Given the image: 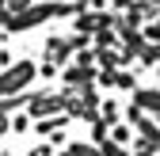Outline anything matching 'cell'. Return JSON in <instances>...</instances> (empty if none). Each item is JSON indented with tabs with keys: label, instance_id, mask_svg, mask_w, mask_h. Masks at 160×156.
Masks as SVG:
<instances>
[{
	"label": "cell",
	"instance_id": "6da1fadb",
	"mask_svg": "<svg viewBox=\"0 0 160 156\" xmlns=\"http://www.w3.org/2000/svg\"><path fill=\"white\" fill-rule=\"evenodd\" d=\"M34 76H38V65H34V61H27V57H19L12 69L0 72V99H8V95H23V91H27V84L34 80Z\"/></svg>",
	"mask_w": 160,
	"mask_h": 156
},
{
	"label": "cell",
	"instance_id": "5bb4252c",
	"mask_svg": "<svg viewBox=\"0 0 160 156\" xmlns=\"http://www.w3.org/2000/svg\"><path fill=\"white\" fill-rule=\"evenodd\" d=\"M57 156H72V152H69V149H57Z\"/></svg>",
	"mask_w": 160,
	"mask_h": 156
},
{
	"label": "cell",
	"instance_id": "52a82bcc",
	"mask_svg": "<svg viewBox=\"0 0 160 156\" xmlns=\"http://www.w3.org/2000/svg\"><path fill=\"white\" fill-rule=\"evenodd\" d=\"M99 122H103V126H118V122H122V107H118L114 99H103V107H99Z\"/></svg>",
	"mask_w": 160,
	"mask_h": 156
},
{
	"label": "cell",
	"instance_id": "7c38bea8",
	"mask_svg": "<svg viewBox=\"0 0 160 156\" xmlns=\"http://www.w3.org/2000/svg\"><path fill=\"white\" fill-rule=\"evenodd\" d=\"M8 19H12V12H8V0H0V27H8Z\"/></svg>",
	"mask_w": 160,
	"mask_h": 156
},
{
	"label": "cell",
	"instance_id": "5b68a950",
	"mask_svg": "<svg viewBox=\"0 0 160 156\" xmlns=\"http://www.w3.org/2000/svg\"><path fill=\"white\" fill-rule=\"evenodd\" d=\"M65 126H69V114H53V118H38L34 133H38V137H53V133H61Z\"/></svg>",
	"mask_w": 160,
	"mask_h": 156
},
{
	"label": "cell",
	"instance_id": "4fadbf2b",
	"mask_svg": "<svg viewBox=\"0 0 160 156\" xmlns=\"http://www.w3.org/2000/svg\"><path fill=\"white\" fill-rule=\"evenodd\" d=\"M0 65H4V69H12V65H15V61H12V53H8V50H0Z\"/></svg>",
	"mask_w": 160,
	"mask_h": 156
},
{
	"label": "cell",
	"instance_id": "9a60e30c",
	"mask_svg": "<svg viewBox=\"0 0 160 156\" xmlns=\"http://www.w3.org/2000/svg\"><path fill=\"white\" fill-rule=\"evenodd\" d=\"M0 145H4V137H0Z\"/></svg>",
	"mask_w": 160,
	"mask_h": 156
},
{
	"label": "cell",
	"instance_id": "9c48e42d",
	"mask_svg": "<svg viewBox=\"0 0 160 156\" xmlns=\"http://www.w3.org/2000/svg\"><path fill=\"white\" fill-rule=\"evenodd\" d=\"M31 122H34L31 114H19V110H15V114H12V133H27V129H31Z\"/></svg>",
	"mask_w": 160,
	"mask_h": 156
},
{
	"label": "cell",
	"instance_id": "8fae6325",
	"mask_svg": "<svg viewBox=\"0 0 160 156\" xmlns=\"http://www.w3.org/2000/svg\"><path fill=\"white\" fill-rule=\"evenodd\" d=\"M31 4H34V0H8V12H12V15H19V12H27Z\"/></svg>",
	"mask_w": 160,
	"mask_h": 156
},
{
	"label": "cell",
	"instance_id": "7a4b0ae2",
	"mask_svg": "<svg viewBox=\"0 0 160 156\" xmlns=\"http://www.w3.org/2000/svg\"><path fill=\"white\" fill-rule=\"evenodd\" d=\"M65 95H57V91H46V95H31V103H27V114L38 122V118H53L57 110H65Z\"/></svg>",
	"mask_w": 160,
	"mask_h": 156
},
{
	"label": "cell",
	"instance_id": "30bf717a",
	"mask_svg": "<svg viewBox=\"0 0 160 156\" xmlns=\"http://www.w3.org/2000/svg\"><path fill=\"white\" fill-rule=\"evenodd\" d=\"M27 156H57V145L53 141H42V145H31Z\"/></svg>",
	"mask_w": 160,
	"mask_h": 156
},
{
	"label": "cell",
	"instance_id": "8992f818",
	"mask_svg": "<svg viewBox=\"0 0 160 156\" xmlns=\"http://www.w3.org/2000/svg\"><path fill=\"white\" fill-rule=\"evenodd\" d=\"M111 141H114V145H122V149H130V145L137 141V133H133L130 122H118V126H111Z\"/></svg>",
	"mask_w": 160,
	"mask_h": 156
},
{
	"label": "cell",
	"instance_id": "ba28073f",
	"mask_svg": "<svg viewBox=\"0 0 160 156\" xmlns=\"http://www.w3.org/2000/svg\"><path fill=\"white\" fill-rule=\"evenodd\" d=\"M69 152L72 156H103L95 141H69Z\"/></svg>",
	"mask_w": 160,
	"mask_h": 156
},
{
	"label": "cell",
	"instance_id": "277c9868",
	"mask_svg": "<svg viewBox=\"0 0 160 156\" xmlns=\"http://www.w3.org/2000/svg\"><path fill=\"white\" fill-rule=\"evenodd\" d=\"M42 61H53V65H72V46H69V38H50L46 50H42Z\"/></svg>",
	"mask_w": 160,
	"mask_h": 156
},
{
	"label": "cell",
	"instance_id": "3957f363",
	"mask_svg": "<svg viewBox=\"0 0 160 156\" xmlns=\"http://www.w3.org/2000/svg\"><path fill=\"white\" fill-rule=\"evenodd\" d=\"M95 72H99V69L65 65V69H61V80H65V88H72V91H84V88H92V84H95Z\"/></svg>",
	"mask_w": 160,
	"mask_h": 156
}]
</instances>
